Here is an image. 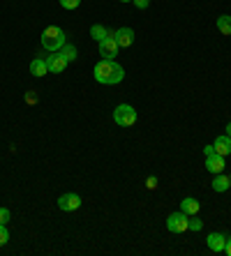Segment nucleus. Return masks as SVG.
Listing matches in <instances>:
<instances>
[{
	"mask_svg": "<svg viewBox=\"0 0 231 256\" xmlns=\"http://www.w3.org/2000/svg\"><path fill=\"white\" fill-rule=\"evenodd\" d=\"M146 187H148V190H155V187H157V178H155V176H150V178L146 180Z\"/></svg>",
	"mask_w": 231,
	"mask_h": 256,
	"instance_id": "obj_23",
	"label": "nucleus"
},
{
	"mask_svg": "<svg viewBox=\"0 0 231 256\" xmlns=\"http://www.w3.org/2000/svg\"><path fill=\"white\" fill-rule=\"evenodd\" d=\"M187 226H190V214H185L183 210L180 212H171L169 220H166V228L171 233H183L187 231Z\"/></svg>",
	"mask_w": 231,
	"mask_h": 256,
	"instance_id": "obj_4",
	"label": "nucleus"
},
{
	"mask_svg": "<svg viewBox=\"0 0 231 256\" xmlns=\"http://www.w3.org/2000/svg\"><path fill=\"white\" fill-rule=\"evenodd\" d=\"M47 65H49V72H54V74H60V72H65L67 60L60 56V51H56V56H49V58H47Z\"/></svg>",
	"mask_w": 231,
	"mask_h": 256,
	"instance_id": "obj_8",
	"label": "nucleus"
},
{
	"mask_svg": "<svg viewBox=\"0 0 231 256\" xmlns=\"http://www.w3.org/2000/svg\"><path fill=\"white\" fill-rule=\"evenodd\" d=\"M226 136H231V122L226 125Z\"/></svg>",
	"mask_w": 231,
	"mask_h": 256,
	"instance_id": "obj_27",
	"label": "nucleus"
},
{
	"mask_svg": "<svg viewBox=\"0 0 231 256\" xmlns=\"http://www.w3.org/2000/svg\"><path fill=\"white\" fill-rule=\"evenodd\" d=\"M213 190L215 192H226V190H229V176H224V173H215Z\"/></svg>",
	"mask_w": 231,
	"mask_h": 256,
	"instance_id": "obj_14",
	"label": "nucleus"
},
{
	"mask_svg": "<svg viewBox=\"0 0 231 256\" xmlns=\"http://www.w3.org/2000/svg\"><path fill=\"white\" fill-rule=\"evenodd\" d=\"M224 252L231 256V238H226V247H224Z\"/></svg>",
	"mask_w": 231,
	"mask_h": 256,
	"instance_id": "obj_26",
	"label": "nucleus"
},
{
	"mask_svg": "<svg viewBox=\"0 0 231 256\" xmlns=\"http://www.w3.org/2000/svg\"><path fill=\"white\" fill-rule=\"evenodd\" d=\"M113 120H116V125H120V127L134 125L136 122L134 106H130V104H120V106H116V111H113Z\"/></svg>",
	"mask_w": 231,
	"mask_h": 256,
	"instance_id": "obj_3",
	"label": "nucleus"
},
{
	"mask_svg": "<svg viewBox=\"0 0 231 256\" xmlns=\"http://www.w3.org/2000/svg\"><path fill=\"white\" fill-rule=\"evenodd\" d=\"M7 222H10V210L0 208V224H7Z\"/></svg>",
	"mask_w": 231,
	"mask_h": 256,
	"instance_id": "obj_21",
	"label": "nucleus"
},
{
	"mask_svg": "<svg viewBox=\"0 0 231 256\" xmlns=\"http://www.w3.org/2000/svg\"><path fill=\"white\" fill-rule=\"evenodd\" d=\"M26 102H28V104H35V102H37V95H35V90H30L28 95H26Z\"/></svg>",
	"mask_w": 231,
	"mask_h": 256,
	"instance_id": "obj_24",
	"label": "nucleus"
},
{
	"mask_svg": "<svg viewBox=\"0 0 231 256\" xmlns=\"http://www.w3.org/2000/svg\"><path fill=\"white\" fill-rule=\"evenodd\" d=\"M60 56H63L67 62H72V60L79 56V54H77V46H72V44H65V46L60 48Z\"/></svg>",
	"mask_w": 231,
	"mask_h": 256,
	"instance_id": "obj_17",
	"label": "nucleus"
},
{
	"mask_svg": "<svg viewBox=\"0 0 231 256\" xmlns=\"http://www.w3.org/2000/svg\"><path fill=\"white\" fill-rule=\"evenodd\" d=\"M120 2H132V0H120Z\"/></svg>",
	"mask_w": 231,
	"mask_h": 256,
	"instance_id": "obj_28",
	"label": "nucleus"
},
{
	"mask_svg": "<svg viewBox=\"0 0 231 256\" xmlns=\"http://www.w3.org/2000/svg\"><path fill=\"white\" fill-rule=\"evenodd\" d=\"M81 5V0H60V7H65V10H77Z\"/></svg>",
	"mask_w": 231,
	"mask_h": 256,
	"instance_id": "obj_20",
	"label": "nucleus"
},
{
	"mask_svg": "<svg viewBox=\"0 0 231 256\" xmlns=\"http://www.w3.org/2000/svg\"><path fill=\"white\" fill-rule=\"evenodd\" d=\"M118 42H116V37H107V40H102L100 42V56L104 60H113L118 56Z\"/></svg>",
	"mask_w": 231,
	"mask_h": 256,
	"instance_id": "obj_5",
	"label": "nucleus"
},
{
	"mask_svg": "<svg viewBox=\"0 0 231 256\" xmlns=\"http://www.w3.org/2000/svg\"><path fill=\"white\" fill-rule=\"evenodd\" d=\"M7 240H10V233H7V224H0V247H5Z\"/></svg>",
	"mask_w": 231,
	"mask_h": 256,
	"instance_id": "obj_19",
	"label": "nucleus"
},
{
	"mask_svg": "<svg viewBox=\"0 0 231 256\" xmlns=\"http://www.w3.org/2000/svg\"><path fill=\"white\" fill-rule=\"evenodd\" d=\"M123 78H125V70L118 65V62H113V60L102 58L95 65V81L97 84L116 86V84H120Z\"/></svg>",
	"mask_w": 231,
	"mask_h": 256,
	"instance_id": "obj_1",
	"label": "nucleus"
},
{
	"mask_svg": "<svg viewBox=\"0 0 231 256\" xmlns=\"http://www.w3.org/2000/svg\"><path fill=\"white\" fill-rule=\"evenodd\" d=\"M90 37H93L95 42H102V40H107V37H109V30L104 28V26L95 24L93 28H90Z\"/></svg>",
	"mask_w": 231,
	"mask_h": 256,
	"instance_id": "obj_15",
	"label": "nucleus"
},
{
	"mask_svg": "<svg viewBox=\"0 0 231 256\" xmlns=\"http://www.w3.org/2000/svg\"><path fill=\"white\" fill-rule=\"evenodd\" d=\"M187 228H190V231H201V228H203V222L199 220L196 214H192V217H190V226H187Z\"/></svg>",
	"mask_w": 231,
	"mask_h": 256,
	"instance_id": "obj_18",
	"label": "nucleus"
},
{
	"mask_svg": "<svg viewBox=\"0 0 231 256\" xmlns=\"http://www.w3.org/2000/svg\"><path fill=\"white\" fill-rule=\"evenodd\" d=\"M203 155H206V157L215 155V146H206V148H203Z\"/></svg>",
	"mask_w": 231,
	"mask_h": 256,
	"instance_id": "obj_25",
	"label": "nucleus"
},
{
	"mask_svg": "<svg viewBox=\"0 0 231 256\" xmlns=\"http://www.w3.org/2000/svg\"><path fill=\"white\" fill-rule=\"evenodd\" d=\"M229 190H231V176H229Z\"/></svg>",
	"mask_w": 231,
	"mask_h": 256,
	"instance_id": "obj_29",
	"label": "nucleus"
},
{
	"mask_svg": "<svg viewBox=\"0 0 231 256\" xmlns=\"http://www.w3.org/2000/svg\"><path fill=\"white\" fill-rule=\"evenodd\" d=\"M30 74H33V76H47V74H49L47 60H42V58L33 60V62H30Z\"/></svg>",
	"mask_w": 231,
	"mask_h": 256,
	"instance_id": "obj_12",
	"label": "nucleus"
},
{
	"mask_svg": "<svg viewBox=\"0 0 231 256\" xmlns=\"http://www.w3.org/2000/svg\"><path fill=\"white\" fill-rule=\"evenodd\" d=\"M116 42H118V46H132V44H134V30L118 28L116 30Z\"/></svg>",
	"mask_w": 231,
	"mask_h": 256,
	"instance_id": "obj_9",
	"label": "nucleus"
},
{
	"mask_svg": "<svg viewBox=\"0 0 231 256\" xmlns=\"http://www.w3.org/2000/svg\"><path fill=\"white\" fill-rule=\"evenodd\" d=\"M58 206L60 210H65V212H74V210L81 208V196L79 194H63V196L58 198Z\"/></svg>",
	"mask_w": 231,
	"mask_h": 256,
	"instance_id": "obj_6",
	"label": "nucleus"
},
{
	"mask_svg": "<svg viewBox=\"0 0 231 256\" xmlns=\"http://www.w3.org/2000/svg\"><path fill=\"white\" fill-rule=\"evenodd\" d=\"M213 146H215V152H217V155H222V157L231 155V136H226V134L215 138Z\"/></svg>",
	"mask_w": 231,
	"mask_h": 256,
	"instance_id": "obj_11",
	"label": "nucleus"
},
{
	"mask_svg": "<svg viewBox=\"0 0 231 256\" xmlns=\"http://www.w3.org/2000/svg\"><path fill=\"white\" fill-rule=\"evenodd\" d=\"M206 242H208V250L215 252V254L224 252V247H226V238L222 236V233H210V236L206 238Z\"/></svg>",
	"mask_w": 231,
	"mask_h": 256,
	"instance_id": "obj_7",
	"label": "nucleus"
},
{
	"mask_svg": "<svg viewBox=\"0 0 231 256\" xmlns=\"http://www.w3.org/2000/svg\"><path fill=\"white\" fill-rule=\"evenodd\" d=\"M180 210H183L185 214H196V212H199V201H196V198H192V196L183 198V201H180Z\"/></svg>",
	"mask_w": 231,
	"mask_h": 256,
	"instance_id": "obj_13",
	"label": "nucleus"
},
{
	"mask_svg": "<svg viewBox=\"0 0 231 256\" xmlns=\"http://www.w3.org/2000/svg\"><path fill=\"white\" fill-rule=\"evenodd\" d=\"M65 44H67L65 42V30L58 28V26H49V28L42 32V46L47 48V51H51V54L60 51Z\"/></svg>",
	"mask_w": 231,
	"mask_h": 256,
	"instance_id": "obj_2",
	"label": "nucleus"
},
{
	"mask_svg": "<svg viewBox=\"0 0 231 256\" xmlns=\"http://www.w3.org/2000/svg\"><path fill=\"white\" fill-rule=\"evenodd\" d=\"M134 2V7H139V10H146V7L150 5V0H132Z\"/></svg>",
	"mask_w": 231,
	"mask_h": 256,
	"instance_id": "obj_22",
	"label": "nucleus"
},
{
	"mask_svg": "<svg viewBox=\"0 0 231 256\" xmlns=\"http://www.w3.org/2000/svg\"><path fill=\"white\" fill-rule=\"evenodd\" d=\"M217 30L222 35H231V16L229 14H222V16L217 18Z\"/></svg>",
	"mask_w": 231,
	"mask_h": 256,
	"instance_id": "obj_16",
	"label": "nucleus"
},
{
	"mask_svg": "<svg viewBox=\"0 0 231 256\" xmlns=\"http://www.w3.org/2000/svg\"><path fill=\"white\" fill-rule=\"evenodd\" d=\"M206 168H208V173H222L224 171V157L217 155V152L206 157Z\"/></svg>",
	"mask_w": 231,
	"mask_h": 256,
	"instance_id": "obj_10",
	"label": "nucleus"
}]
</instances>
